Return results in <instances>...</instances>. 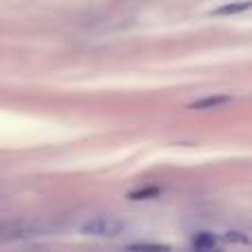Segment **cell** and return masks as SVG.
<instances>
[{"mask_svg":"<svg viewBox=\"0 0 252 252\" xmlns=\"http://www.w3.org/2000/svg\"><path fill=\"white\" fill-rule=\"evenodd\" d=\"M124 252H168L166 246H155V244H135L124 248Z\"/></svg>","mask_w":252,"mask_h":252,"instance_id":"7a4b0ae2","label":"cell"},{"mask_svg":"<svg viewBox=\"0 0 252 252\" xmlns=\"http://www.w3.org/2000/svg\"><path fill=\"white\" fill-rule=\"evenodd\" d=\"M82 232L89 237H102V239H109V237H118L124 232V221L113 215H95V217L87 219L82 226Z\"/></svg>","mask_w":252,"mask_h":252,"instance_id":"6da1fadb","label":"cell"},{"mask_svg":"<svg viewBox=\"0 0 252 252\" xmlns=\"http://www.w3.org/2000/svg\"><path fill=\"white\" fill-rule=\"evenodd\" d=\"M188 252H197V250H188Z\"/></svg>","mask_w":252,"mask_h":252,"instance_id":"3957f363","label":"cell"}]
</instances>
